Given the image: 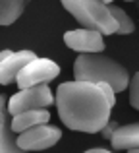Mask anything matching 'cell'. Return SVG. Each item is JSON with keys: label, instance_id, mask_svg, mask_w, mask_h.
Wrapping results in <instances>:
<instances>
[{"label": "cell", "instance_id": "obj_1", "mask_svg": "<svg viewBox=\"0 0 139 153\" xmlns=\"http://www.w3.org/2000/svg\"><path fill=\"white\" fill-rule=\"evenodd\" d=\"M56 103L64 126L75 132L97 134L110 120L112 105L95 82H64L56 89Z\"/></svg>", "mask_w": 139, "mask_h": 153}, {"label": "cell", "instance_id": "obj_2", "mask_svg": "<svg viewBox=\"0 0 139 153\" xmlns=\"http://www.w3.org/2000/svg\"><path fill=\"white\" fill-rule=\"evenodd\" d=\"M74 78L79 82H106L116 93L126 91L129 85L128 70L102 52H81L74 62Z\"/></svg>", "mask_w": 139, "mask_h": 153}, {"label": "cell", "instance_id": "obj_3", "mask_svg": "<svg viewBox=\"0 0 139 153\" xmlns=\"http://www.w3.org/2000/svg\"><path fill=\"white\" fill-rule=\"evenodd\" d=\"M60 2L81 27L101 31L102 35H114L118 31V22L114 19L110 6L104 0H60Z\"/></svg>", "mask_w": 139, "mask_h": 153}, {"label": "cell", "instance_id": "obj_4", "mask_svg": "<svg viewBox=\"0 0 139 153\" xmlns=\"http://www.w3.org/2000/svg\"><path fill=\"white\" fill-rule=\"evenodd\" d=\"M52 103H54L52 91L46 83L31 85V87H23L15 95H12L10 101H8V112L14 116L23 111H31V108H46Z\"/></svg>", "mask_w": 139, "mask_h": 153}, {"label": "cell", "instance_id": "obj_5", "mask_svg": "<svg viewBox=\"0 0 139 153\" xmlns=\"http://www.w3.org/2000/svg\"><path fill=\"white\" fill-rule=\"evenodd\" d=\"M58 74H60V66H58L54 60L35 56L31 62H27L25 66L21 68V72H19L18 78H15V83H18L19 89L31 87V85H41V83L52 82Z\"/></svg>", "mask_w": 139, "mask_h": 153}, {"label": "cell", "instance_id": "obj_6", "mask_svg": "<svg viewBox=\"0 0 139 153\" xmlns=\"http://www.w3.org/2000/svg\"><path fill=\"white\" fill-rule=\"evenodd\" d=\"M62 138V130L56 126L46 124H37L33 128L19 132L18 136V147L19 151H41L56 146L58 140Z\"/></svg>", "mask_w": 139, "mask_h": 153}, {"label": "cell", "instance_id": "obj_7", "mask_svg": "<svg viewBox=\"0 0 139 153\" xmlns=\"http://www.w3.org/2000/svg\"><path fill=\"white\" fill-rule=\"evenodd\" d=\"M104 35L101 31L87 29V27H79V29H71L64 33V43L75 52H102L104 51Z\"/></svg>", "mask_w": 139, "mask_h": 153}, {"label": "cell", "instance_id": "obj_8", "mask_svg": "<svg viewBox=\"0 0 139 153\" xmlns=\"http://www.w3.org/2000/svg\"><path fill=\"white\" fill-rule=\"evenodd\" d=\"M35 56L37 54L33 51H12V54L0 64V83L8 85V83L15 82L18 74L21 72V68L27 62H31Z\"/></svg>", "mask_w": 139, "mask_h": 153}, {"label": "cell", "instance_id": "obj_9", "mask_svg": "<svg viewBox=\"0 0 139 153\" xmlns=\"http://www.w3.org/2000/svg\"><path fill=\"white\" fill-rule=\"evenodd\" d=\"M114 151H132L139 153V122L118 126L110 138Z\"/></svg>", "mask_w": 139, "mask_h": 153}, {"label": "cell", "instance_id": "obj_10", "mask_svg": "<svg viewBox=\"0 0 139 153\" xmlns=\"http://www.w3.org/2000/svg\"><path fill=\"white\" fill-rule=\"evenodd\" d=\"M50 120V112L46 108H31V111H23L19 114L12 116V130L15 134L27 130V128H33L37 124H46Z\"/></svg>", "mask_w": 139, "mask_h": 153}, {"label": "cell", "instance_id": "obj_11", "mask_svg": "<svg viewBox=\"0 0 139 153\" xmlns=\"http://www.w3.org/2000/svg\"><path fill=\"white\" fill-rule=\"evenodd\" d=\"M8 114L6 108H0V153H15L19 151L18 147V138L15 132L12 130V122L8 124Z\"/></svg>", "mask_w": 139, "mask_h": 153}, {"label": "cell", "instance_id": "obj_12", "mask_svg": "<svg viewBox=\"0 0 139 153\" xmlns=\"http://www.w3.org/2000/svg\"><path fill=\"white\" fill-rule=\"evenodd\" d=\"M27 0H0V25H12L25 10Z\"/></svg>", "mask_w": 139, "mask_h": 153}, {"label": "cell", "instance_id": "obj_13", "mask_svg": "<svg viewBox=\"0 0 139 153\" xmlns=\"http://www.w3.org/2000/svg\"><path fill=\"white\" fill-rule=\"evenodd\" d=\"M108 6H110V12H112L114 19L118 22V31H116V33H118V35H128V33H133L135 25H133V22L129 19V16L126 14V12L122 10V8L114 6L112 2H110Z\"/></svg>", "mask_w": 139, "mask_h": 153}, {"label": "cell", "instance_id": "obj_14", "mask_svg": "<svg viewBox=\"0 0 139 153\" xmlns=\"http://www.w3.org/2000/svg\"><path fill=\"white\" fill-rule=\"evenodd\" d=\"M128 89H129V105L139 111V72H135L133 78L129 79Z\"/></svg>", "mask_w": 139, "mask_h": 153}, {"label": "cell", "instance_id": "obj_15", "mask_svg": "<svg viewBox=\"0 0 139 153\" xmlns=\"http://www.w3.org/2000/svg\"><path fill=\"white\" fill-rule=\"evenodd\" d=\"M118 128V122L116 120H108V122L104 124V128L101 130V134H102V138L104 140H110L112 138V134H114V130Z\"/></svg>", "mask_w": 139, "mask_h": 153}, {"label": "cell", "instance_id": "obj_16", "mask_svg": "<svg viewBox=\"0 0 139 153\" xmlns=\"http://www.w3.org/2000/svg\"><path fill=\"white\" fill-rule=\"evenodd\" d=\"M10 54H12V51H10V49H6V51H0V64H2V62H4V60H6Z\"/></svg>", "mask_w": 139, "mask_h": 153}, {"label": "cell", "instance_id": "obj_17", "mask_svg": "<svg viewBox=\"0 0 139 153\" xmlns=\"http://www.w3.org/2000/svg\"><path fill=\"white\" fill-rule=\"evenodd\" d=\"M89 153H108V149H104V147H93V149H89Z\"/></svg>", "mask_w": 139, "mask_h": 153}, {"label": "cell", "instance_id": "obj_18", "mask_svg": "<svg viewBox=\"0 0 139 153\" xmlns=\"http://www.w3.org/2000/svg\"><path fill=\"white\" fill-rule=\"evenodd\" d=\"M104 2H106V4H110V2H114V0H104Z\"/></svg>", "mask_w": 139, "mask_h": 153}, {"label": "cell", "instance_id": "obj_19", "mask_svg": "<svg viewBox=\"0 0 139 153\" xmlns=\"http://www.w3.org/2000/svg\"><path fill=\"white\" fill-rule=\"evenodd\" d=\"M126 2H132V0H126Z\"/></svg>", "mask_w": 139, "mask_h": 153}]
</instances>
